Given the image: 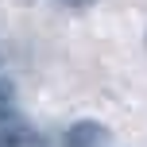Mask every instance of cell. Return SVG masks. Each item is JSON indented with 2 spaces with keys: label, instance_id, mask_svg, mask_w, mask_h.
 Returning <instances> with one entry per match:
<instances>
[{
  "label": "cell",
  "instance_id": "1",
  "mask_svg": "<svg viewBox=\"0 0 147 147\" xmlns=\"http://www.w3.org/2000/svg\"><path fill=\"white\" fill-rule=\"evenodd\" d=\"M109 140H112V132L101 120H74L62 132V147H105Z\"/></svg>",
  "mask_w": 147,
  "mask_h": 147
},
{
  "label": "cell",
  "instance_id": "2",
  "mask_svg": "<svg viewBox=\"0 0 147 147\" xmlns=\"http://www.w3.org/2000/svg\"><path fill=\"white\" fill-rule=\"evenodd\" d=\"M12 105H16V89H12V81L0 78V116H4V112H12Z\"/></svg>",
  "mask_w": 147,
  "mask_h": 147
}]
</instances>
